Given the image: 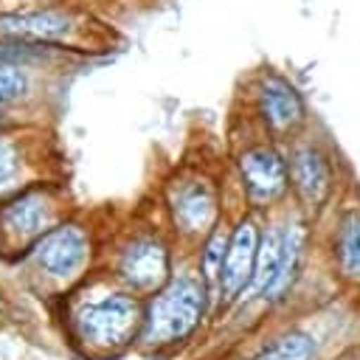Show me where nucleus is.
<instances>
[{
  "label": "nucleus",
  "instance_id": "obj_1",
  "mask_svg": "<svg viewBox=\"0 0 360 360\" xmlns=\"http://www.w3.org/2000/svg\"><path fill=\"white\" fill-rule=\"evenodd\" d=\"M205 312V290L197 278L180 276L169 281L149 304L143 315L141 338L149 346H163L191 335Z\"/></svg>",
  "mask_w": 360,
  "mask_h": 360
},
{
  "label": "nucleus",
  "instance_id": "obj_2",
  "mask_svg": "<svg viewBox=\"0 0 360 360\" xmlns=\"http://www.w3.org/2000/svg\"><path fill=\"white\" fill-rule=\"evenodd\" d=\"M256 115L262 118L264 129L273 138H292L298 135L307 121L309 110L304 93L278 70H264L256 82Z\"/></svg>",
  "mask_w": 360,
  "mask_h": 360
},
{
  "label": "nucleus",
  "instance_id": "obj_3",
  "mask_svg": "<svg viewBox=\"0 0 360 360\" xmlns=\"http://www.w3.org/2000/svg\"><path fill=\"white\" fill-rule=\"evenodd\" d=\"M287 166H290V188L295 191L298 202L309 214L323 211L326 202L332 200L338 180L332 155L315 141H301L287 155Z\"/></svg>",
  "mask_w": 360,
  "mask_h": 360
},
{
  "label": "nucleus",
  "instance_id": "obj_4",
  "mask_svg": "<svg viewBox=\"0 0 360 360\" xmlns=\"http://www.w3.org/2000/svg\"><path fill=\"white\" fill-rule=\"evenodd\" d=\"M239 180L245 188V197L256 205H270L290 188V166L287 158L273 143H256L248 146L239 160Z\"/></svg>",
  "mask_w": 360,
  "mask_h": 360
},
{
  "label": "nucleus",
  "instance_id": "obj_5",
  "mask_svg": "<svg viewBox=\"0 0 360 360\" xmlns=\"http://www.w3.org/2000/svg\"><path fill=\"white\" fill-rule=\"evenodd\" d=\"M138 323H143L141 307L129 295H107L79 312V332L96 346L127 343Z\"/></svg>",
  "mask_w": 360,
  "mask_h": 360
},
{
  "label": "nucleus",
  "instance_id": "obj_6",
  "mask_svg": "<svg viewBox=\"0 0 360 360\" xmlns=\"http://www.w3.org/2000/svg\"><path fill=\"white\" fill-rule=\"evenodd\" d=\"M172 219L186 233H202L217 219V191L205 177H183L169 191Z\"/></svg>",
  "mask_w": 360,
  "mask_h": 360
},
{
  "label": "nucleus",
  "instance_id": "obj_7",
  "mask_svg": "<svg viewBox=\"0 0 360 360\" xmlns=\"http://www.w3.org/2000/svg\"><path fill=\"white\" fill-rule=\"evenodd\" d=\"M76 28V20L65 8H34V11H11L0 14V37L17 39V42H56L70 37Z\"/></svg>",
  "mask_w": 360,
  "mask_h": 360
},
{
  "label": "nucleus",
  "instance_id": "obj_8",
  "mask_svg": "<svg viewBox=\"0 0 360 360\" xmlns=\"http://www.w3.org/2000/svg\"><path fill=\"white\" fill-rule=\"evenodd\" d=\"M259 231L253 217L239 219V225L231 233L228 242V253L222 262V273H219V292L231 301L236 298L245 287H250L253 278V267H256V250H259Z\"/></svg>",
  "mask_w": 360,
  "mask_h": 360
},
{
  "label": "nucleus",
  "instance_id": "obj_9",
  "mask_svg": "<svg viewBox=\"0 0 360 360\" xmlns=\"http://www.w3.org/2000/svg\"><path fill=\"white\" fill-rule=\"evenodd\" d=\"M118 273L132 290H158L169 278V253L158 239H135L121 253Z\"/></svg>",
  "mask_w": 360,
  "mask_h": 360
},
{
  "label": "nucleus",
  "instance_id": "obj_10",
  "mask_svg": "<svg viewBox=\"0 0 360 360\" xmlns=\"http://www.w3.org/2000/svg\"><path fill=\"white\" fill-rule=\"evenodd\" d=\"M37 259L51 276H73L87 259V236L76 225L51 228L37 245Z\"/></svg>",
  "mask_w": 360,
  "mask_h": 360
},
{
  "label": "nucleus",
  "instance_id": "obj_11",
  "mask_svg": "<svg viewBox=\"0 0 360 360\" xmlns=\"http://www.w3.org/2000/svg\"><path fill=\"white\" fill-rule=\"evenodd\" d=\"M307 256V225L301 219L290 222L284 228V245H281V262H278V273L270 281V287L264 290V301H278L290 292L292 281L301 276V264Z\"/></svg>",
  "mask_w": 360,
  "mask_h": 360
},
{
  "label": "nucleus",
  "instance_id": "obj_12",
  "mask_svg": "<svg viewBox=\"0 0 360 360\" xmlns=\"http://www.w3.org/2000/svg\"><path fill=\"white\" fill-rule=\"evenodd\" d=\"M335 264L346 281H360V202L346 205L335 228Z\"/></svg>",
  "mask_w": 360,
  "mask_h": 360
},
{
  "label": "nucleus",
  "instance_id": "obj_13",
  "mask_svg": "<svg viewBox=\"0 0 360 360\" xmlns=\"http://www.w3.org/2000/svg\"><path fill=\"white\" fill-rule=\"evenodd\" d=\"M3 228L20 239H31L37 233L45 231L48 219H51V205L39 191H28L22 197H17L14 202H8L0 214Z\"/></svg>",
  "mask_w": 360,
  "mask_h": 360
},
{
  "label": "nucleus",
  "instance_id": "obj_14",
  "mask_svg": "<svg viewBox=\"0 0 360 360\" xmlns=\"http://www.w3.org/2000/svg\"><path fill=\"white\" fill-rule=\"evenodd\" d=\"M281 245H284V231L278 225H270L267 233L259 239V250H256V267L250 278V290L256 295H264V290L276 278L278 262H281Z\"/></svg>",
  "mask_w": 360,
  "mask_h": 360
},
{
  "label": "nucleus",
  "instance_id": "obj_15",
  "mask_svg": "<svg viewBox=\"0 0 360 360\" xmlns=\"http://www.w3.org/2000/svg\"><path fill=\"white\" fill-rule=\"evenodd\" d=\"M315 357V338L304 329H290L273 338L253 360H312Z\"/></svg>",
  "mask_w": 360,
  "mask_h": 360
},
{
  "label": "nucleus",
  "instance_id": "obj_16",
  "mask_svg": "<svg viewBox=\"0 0 360 360\" xmlns=\"http://www.w3.org/2000/svg\"><path fill=\"white\" fill-rule=\"evenodd\" d=\"M228 242H231V233L225 231V225H217L211 231V236L205 239V248H202V278H205V284H219Z\"/></svg>",
  "mask_w": 360,
  "mask_h": 360
},
{
  "label": "nucleus",
  "instance_id": "obj_17",
  "mask_svg": "<svg viewBox=\"0 0 360 360\" xmlns=\"http://www.w3.org/2000/svg\"><path fill=\"white\" fill-rule=\"evenodd\" d=\"M28 90V76L14 62H0V110Z\"/></svg>",
  "mask_w": 360,
  "mask_h": 360
},
{
  "label": "nucleus",
  "instance_id": "obj_18",
  "mask_svg": "<svg viewBox=\"0 0 360 360\" xmlns=\"http://www.w3.org/2000/svg\"><path fill=\"white\" fill-rule=\"evenodd\" d=\"M20 172V158H17V149L11 141L0 138V188L11 186V180L17 177Z\"/></svg>",
  "mask_w": 360,
  "mask_h": 360
}]
</instances>
